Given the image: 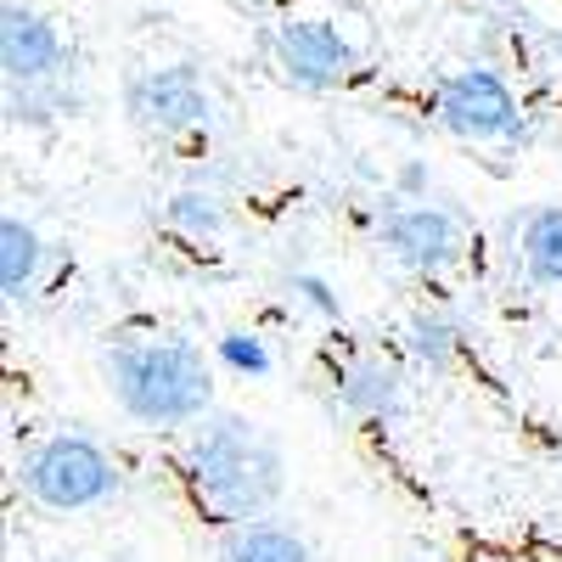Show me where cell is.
<instances>
[{
  "label": "cell",
  "instance_id": "cell-17",
  "mask_svg": "<svg viewBox=\"0 0 562 562\" xmlns=\"http://www.w3.org/2000/svg\"><path fill=\"white\" fill-rule=\"evenodd\" d=\"M400 192L416 203V198H428V164H405L400 169Z\"/></svg>",
  "mask_w": 562,
  "mask_h": 562
},
{
  "label": "cell",
  "instance_id": "cell-9",
  "mask_svg": "<svg viewBox=\"0 0 562 562\" xmlns=\"http://www.w3.org/2000/svg\"><path fill=\"white\" fill-rule=\"evenodd\" d=\"M338 405L360 422H389L405 405V378L389 360H355L338 378Z\"/></svg>",
  "mask_w": 562,
  "mask_h": 562
},
{
  "label": "cell",
  "instance_id": "cell-4",
  "mask_svg": "<svg viewBox=\"0 0 562 562\" xmlns=\"http://www.w3.org/2000/svg\"><path fill=\"white\" fill-rule=\"evenodd\" d=\"M434 119L456 135L473 140V147H490V140H512L524 130V108L512 97V85L495 68H456L439 79L434 90Z\"/></svg>",
  "mask_w": 562,
  "mask_h": 562
},
{
  "label": "cell",
  "instance_id": "cell-12",
  "mask_svg": "<svg viewBox=\"0 0 562 562\" xmlns=\"http://www.w3.org/2000/svg\"><path fill=\"white\" fill-rule=\"evenodd\" d=\"M40 265H45V243L40 231L18 214L0 220V288H7V299L18 304L34 281H40Z\"/></svg>",
  "mask_w": 562,
  "mask_h": 562
},
{
  "label": "cell",
  "instance_id": "cell-14",
  "mask_svg": "<svg viewBox=\"0 0 562 562\" xmlns=\"http://www.w3.org/2000/svg\"><path fill=\"white\" fill-rule=\"evenodd\" d=\"M164 225L180 231V237H192V243H209L225 231V203L214 192H198V186H186V192H175L164 203Z\"/></svg>",
  "mask_w": 562,
  "mask_h": 562
},
{
  "label": "cell",
  "instance_id": "cell-16",
  "mask_svg": "<svg viewBox=\"0 0 562 562\" xmlns=\"http://www.w3.org/2000/svg\"><path fill=\"white\" fill-rule=\"evenodd\" d=\"M288 293H293L299 304H310L315 315H326V321L344 315V304H338V293H333V281L315 276V270H293V276H288Z\"/></svg>",
  "mask_w": 562,
  "mask_h": 562
},
{
  "label": "cell",
  "instance_id": "cell-13",
  "mask_svg": "<svg viewBox=\"0 0 562 562\" xmlns=\"http://www.w3.org/2000/svg\"><path fill=\"white\" fill-rule=\"evenodd\" d=\"M405 349H411L416 366L450 371L461 360V326L439 310H416V315H405Z\"/></svg>",
  "mask_w": 562,
  "mask_h": 562
},
{
  "label": "cell",
  "instance_id": "cell-11",
  "mask_svg": "<svg viewBox=\"0 0 562 562\" xmlns=\"http://www.w3.org/2000/svg\"><path fill=\"white\" fill-rule=\"evenodd\" d=\"M220 562H315V557H310V546L293 529L248 518V524H237V529L225 535Z\"/></svg>",
  "mask_w": 562,
  "mask_h": 562
},
{
  "label": "cell",
  "instance_id": "cell-5",
  "mask_svg": "<svg viewBox=\"0 0 562 562\" xmlns=\"http://www.w3.org/2000/svg\"><path fill=\"white\" fill-rule=\"evenodd\" d=\"M378 243L394 265H405L411 276H445L450 265H461L467 248V231L450 209L428 203V198H405L400 209H389L378 220Z\"/></svg>",
  "mask_w": 562,
  "mask_h": 562
},
{
  "label": "cell",
  "instance_id": "cell-18",
  "mask_svg": "<svg viewBox=\"0 0 562 562\" xmlns=\"http://www.w3.org/2000/svg\"><path fill=\"white\" fill-rule=\"evenodd\" d=\"M551 52H557V57H562V29H557V34H551Z\"/></svg>",
  "mask_w": 562,
  "mask_h": 562
},
{
  "label": "cell",
  "instance_id": "cell-3",
  "mask_svg": "<svg viewBox=\"0 0 562 562\" xmlns=\"http://www.w3.org/2000/svg\"><path fill=\"white\" fill-rule=\"evenodd\" d=\"M18 479H23V495L45 512H90V506H102L119 495V467L102 445H90L79 434H52V439H40L23 467H18Z\"/></svg>",
  "mask_w": 562,
  "mask_h": 562
},
{
  "label": "cell",
  "instance_id": "cell-15",
  "mask_svg": "<svg viewBox=\"0 0 562 562\" xmlns=\"http://www.w3.org/2000/svg\"><path fill=\"white\" fill-rule=\"evenodd\" d=\"M214 355H220L231 371H248V378H265V371L276 366L270 349H265V338H254V333H225V338L214 344Z\"/></svg>",
  "mask_w": 562,
  "mask_h": 562
},
{
  "label": "cell",
  "instance_id": "cell-8",
  "mask_svg": "<svg viewBox=\"0 0 562 562\" xmlns=\"http://www.w3.org/2000/svg\"><path fill=\"white\" fill-rule=\"evenodd\" d=\"M0 74L7 85H45L68 74V40L23 0H7V12H0Z\"/></svg>",
  "mask_w": 562,
  "mask_h": 562
},
{
  "label": "cell",
  "instance_id": "cell-7",
  "mask_svg": "<svg viewBox=\"0 0 562 562\" xmlns=\"http://www.w3.org/2000/svg\"><path fill=\"white\" fill-rule=\"evenodd\" d=\"M124 113L153 135H186L214 119V97L192 68H140L124 79Z\"/></svg>",
  "mask_w": 562,
  "mask_h": 562
},
{
  "label": "cell",
  "instance_id": "cell-6",
  "mask_svg": "<svg viewBox=\"0 0 562 562\" xmlns=\"http://www.w3.org/2000/svg\"><path fill=\"white\" fill-rule=\"evenodd\" d=\"M270 63L281 85L304 90V97H326V90L349 85L355 74V45L321 18H293L270 34Z\"/></svg>",
  "mask_w": 562,
  "mask_h": 562
},
{
  "label": "cell",
  "instance_id": "cell-2",
  "mask_svg": "<svg viewBox=\"0 0 562 562\" xmlns=\"http://www.w3.org/2000/svg\"><path fill=\"white\" fill-rule=\"evenodd\" d=\"M108 389L124 416L147 428H192L214 411V371L203 349L180 338H147V344H119L108 360Z\"/></svg>",
  "mask_w": 562,
  "mask_h": 562
},
{
  "label": "cell",
  "instance_id": "cell-1",
  "mask_svg": "<svg viewBox=\"0 0 562 562\" xmlns=\"http://www.w3.org/2000/svg\"><path fill=\"white\" fill-rule=\"evenodd\" d=\"M186 473L209 512L225 524L265 518L281 495V450L270 434H259L248 416H203L198 434L186 439Z\"/></svg>",
  "mask_w": 562,
  "mask_h": 562
},
{
  "label": "cell",
  "instance_id": "cell-19",
  "mask_svg": "<svg viewBox=\"0 0 562 562\" xmlns=\"http://www.w3.org/2000/svg\"><path fill=\"white\" fill-rule=\"evenodd\" d=\"M237 7H265V0H237Z\"/></svg>",
  "mask_w": 562,
  "mask_h": 562
},
{
  "label": "cell",
  "instance_id": "cell-10",
  "mask_svg": "<svg viewBox=\"0 0 562 562\" xmlns=\"http://www.w3.org/2000/svg\"><path fill=\"white\" fill-rule=\"evenodd\" d=\"M518 265L535 288H562V203H546L518 231Z\"/></svg>",
  "mask_w": 562,
  "mask_h": 562
}]
</instances>
